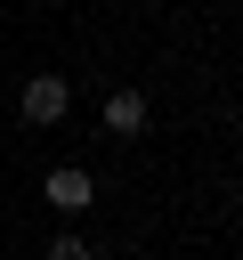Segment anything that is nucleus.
Instances as JSON below:
<instances>
[{
    "label": "nucleus",
    "instance_id": "4",
    "mask_svg": "<svg viewBox=\"0 0 243 260\" xmlns=\"http://www.w3.org/2000/svg\"><path fill=\"white\" fill-rule=\"evenodd\" d=\"M49 260H89V244H81V236H57V244H49Z\"/></svg>",
    "mask_w": 243,
    "mask_h": 260
},
{
    "label": "nucleus",
    "instance_id": "2",
    "mask_svg": "<svg viewBox=\"0 0 243 260\" xmlns=\"http://www.w3.org/2000/svg\"><path fill=\"white\" fill-rule=\"evenodd\" d=\"M105 130H113V138H138V130H146V98H138V89H113V98H105Z\"/></svg>",
    "mask_w": 243,
    "mask_h": 260
},
{
    "label": "nucleus",
    "instance_id": "1",
    "mask_svg": "<svg viewBox=\"0 0 243 260\" xmlns=\"http://www.w3.org/2000/svg\"><path fill=\"white\" fill-rule=\"evenodd\" d=\"M65 98H73V89H65L57 73H32V81H24V122H65Z\"/></svg>",
    "mask_w": 243,
    "mask_h": 260
},
{
    "label": "nucleus",
    "instance_id": "3",
    "mask_svg": "<svg viewBox=\"0 0 243 260\" xmlns=\"http://www.w3.org/2000/svg\"><path fill=\"white\" fill-rule=\"evenodd\" d=\"M89 195H97L89 171H49V203H57V211H89Z\"/></svg>",
    "mask_w": 243,
    "mask_h": 260
}]
</instances>
